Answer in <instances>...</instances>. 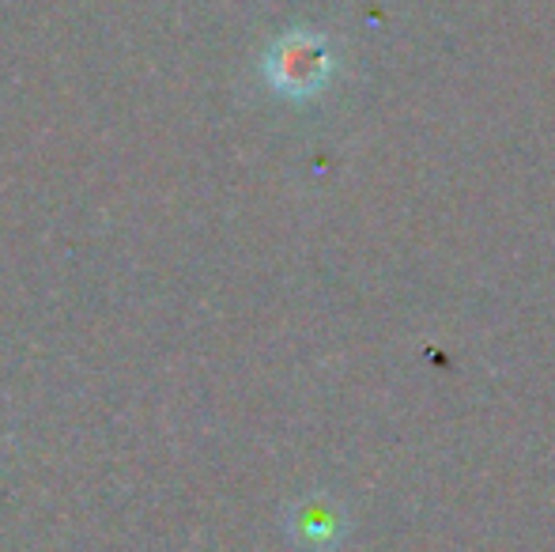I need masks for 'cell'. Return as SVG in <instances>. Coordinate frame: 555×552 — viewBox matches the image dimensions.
<instances>
[{
  "mask_svg": "<svg viewBox=\"0 0 555 552\" xmlns=\"http://www.w3.org/2000/svg\"><path fill=\"white\" fill-rule=\"evenodd\" d=\"M325 73H330L325 46L307 35L284 38L269 57L272 84H276L280 91H287V95H310V91L325 84Z\"/></svg>",
  "mask_w": 555,
  "mask_h": 552,
  "instance_id": "1",
  "label": "cell"
}]
</instances>
